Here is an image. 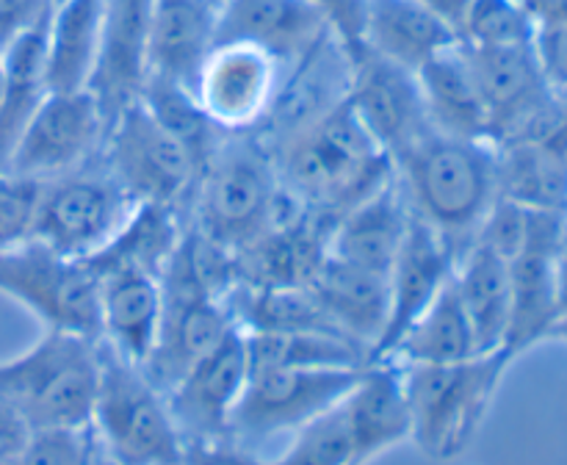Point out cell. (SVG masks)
<instances>
[{
  "mask_svg": "<svg viewBox=\"0 0 567 465\" xmlns=\"http://www.w3.org/2000/svg\"><path fill=\"white\" fill-rule=\"evenodd\" d=\"M271 155L280 186L332 225L396 175L391 155L371 138L349 100L277 144Z\"/></svg>",
  "mask_w": 567,
  "mask_h": 465,
  "instance_id": "6da1fadb",
  "label": "cell"
},
{
  "mask_svg": "<svg viewBox=\"0 0 567 465\" xmlns=\"http://www.w3.org/2000/svg\"><path fill=\"white\" fill-rule=\"evenodd\" d=\"M396 175L413 214L441 232L460 260L498 199L493 142L432 131L396 158Z\"/></svg>",
  "mask_w": 567,
  "mask_h": 465,
  "instance_id": "7a4b0ae2",
  "label": "cell"
},
{
  "mask_svg": "<svg viewBox=\"0 0 567 465\" xmlns=\"http://www.w3.org/2000/svg\"><path fill=\"white\" fill-rule=\"evenodd\" d=\"M507 349L441 365H399L410 410V443L435 463L463 457L485 426L513 365Z\"/></svg>",
  "mask_w": 567,
  "mask_h": 465,
  "instance_id": "3957f363",
  "label": "cell"
},
{
  "mask_svg": "<svg viewBox=\"0 0 567 465\" xmlns=\"http://www.w3.org/2000/svg\"><path fill=\"white\" fill-rule=\"evenodd\" d=\"M103 369V343L66 330H44L25 352L0 360V399L31 430L92 426Z\"/></svg>",
  "mask_w": 567,
  "mask_h": 465,
  "instance_id": "277c9868",
  "label": "cell"
},
{
  "mask_svg": "<svg viewBox=\"0 0 567 465\" xmlns=\"http://www.w3.org/2000/svg\"><path fill=\"white\" fill-rule=\"evenodd\" d=\"M280 197L271 149L255 133H225L199 172L186 221L208 241L238 252L271 225Z\"/></svg>",
  "mask_w": 567,
  "mask_h": 465,
  "instance_id": "5b68a950",
  "label": "cell"
},
{
  "mask_svg": "<svg viewBox=\"0 0 567 465\" xmlns=\"http://www.w3.org/2000/svg\"><path fill=\"white\" fill-rule=\"evenodd\" d=\"M103 343V341H100ZM92 432L111 465H181L183 435L166 393L142 365L103 347Z\"/></svg>",
  "mask_w": 567,
  "mask_h": 465,
  "instance_id": "8992f818",
  "label": "cell"
},
{
  "mask_svg": "<svg viewBox=\"0 0 567 465\" xmlns=\"http://www.w3.org/2000/svg\"><path fill=\"white\" fill-rule=\"evenodd\" d=\"M136 203L105 166L103 155L64 175L39 180L33 205V241L86 260L120 232Z\"/></svg>",
  "mask_w": 567,
  "mask_h": 465,
  "instance_id": "52a82bcc",
  "label": "cell"
},
{
  "mask_svg": "<svg viewBox=\"0 0 567 465\" xmlns=\"http://www.w3.org/2000/svg\"><path fill=\"white\" fill-rule=\"evenodd\" d=\"M103 161L136 205H166L188 216L199 166L142 100L111 120Z\"/></svg>",
  "mask_w": 567,
  "mask_h": 465,
  "instance_id": "ba28073f",
  "label": "cell"
},
{
  "mask_svg": "<svg viewBox=\"0 0 567 465\" xmlns=\"http://www.w3.org/2000/svg\"><path fill=\"white\" fill-rule=\"evenodd\" d=\"M0 293L31 310L44 330H66L100 341L97 277L86 260L66 258L25 238L0 249Z\"/></svg>",
  "mask_w": 567,
  "mask_h": 465,
  "instance_id": "9c48e42d",
  "label": "cell"
},
{
  "mask_svg": "<svg viewBox=\"0 0 567 465\" xmlns=\"http://www.w3.org/2000/svg\"><path fill=\"white\" fill-rule=\"evenodd\" d=\"M365 365L249 371L247 388L233 415V437L252 448L275 437H291L341 404Z\"/></svg>",
  "mask_w": 567,
  "mask_h": 465,
  "instance_id": "30bf717a",
  "label": "cell"
},
{
  "mask_svg": "<svg viewBox=\"0 0 567 465\" xmlns=\"http://www.w3.org/2000/svg\"><path fill=\"white\" fill-rule=\"evenodd\" d=\"M109 120L89 89L48 92L22 131L9 172L31 180L64 175L103 155Z\"/></svg>",
  "mask_w": 567,
  "mask_h": 465,
  "instance_id": "8fae6325",
  "label": "cell"
},
{
  "mask_svg": "<svg viewBox=\"0 0 567 465\" xmlns=\"http://www.w3.org/2000/svg\"><path fill=\"white\" fill-rule=\"evenodd\" d=\"M286 66L247 42H216L192 89L225 133H252L269 114Z\"/></svg>",
  "mask_w": 567,
  "mask_h": 465,
  "instance_id": "7c38bea8",
  "label": "cell"
},
{
  "mask_svg": "<svg viewBox=\"0 0 567 465\" xmlns=\"http://www.w3.org/2000/svg\"><path fill=\"white\" fill-rule=\"evenodd\" d=\"M349 64V105L371 138L396 164V158L432 133L419 75L408 66L371 53L369 48Z\"/></svg>",
  "mask_w": 567,
  "mask_h": 465,
  "instance_id": "4fadbf2b",
  "label": "cell"
},
{
  "mask_svg": "<svg viewBox=\"0 0 567 465\" xmlns=\"http://www.w3.org/2000/svg\"><path fill=\"white\" fill-rule=\"evenodd\" d=\"M567 241V214L535 210L529 241L509 264L507 352L518 358L535 343L548 341L559 319L557 255Z\"/></svg>",
  "mask_w": 567,
  "mask_h": 465,
  "instance_id": "5bb4252c",
  "label": "cell"
},
{
  "mask_svg": "<svg viewBox=\"0 0 567 465\" xmlns=\"http://www.w3.org/2000/svg\"><path fill=\"white\" fill-rule=\"evenodd\" d=\"M249 371L247 338L241 330H233L214 352L205 354L175 388L166 391L183 441L233 437V415L247 388Z\"/></svg>",
  "mask_w": 567,
  "mask_h": 465,
  "instance_id": "9a60e30c",
  "label": "cell"
},
{
  "mask_svg": "<svg viewBox=\"0 0 567 465\" xmlns=\"http://www.w3.org/2000/svg\"><path fill=\"white\" fill-rule=\"evenodd\" d=\"M454 269H457L454 249L443 241L441 232L413 214L408 236L388 271V321L371 360H385L393 352L408 327L449 286Z\"/></svg>",
  "mask_w": 567,
  "mask_h": 465,
  "instance_id": "2e32d148",
  "label": "cell"
},
{
  "mask_svg": "<svg viewBox=\"0 0 567 465\" xmlns=\"http://www.w3.org/2000/svg\"><path fill=\"white\" fill-rule=\"evenodd\" d=\"M349 75H352L349 55L327 33L297 64L288 66L269 114L252 133L266 147L275 149L277 144L297 136L327 111L341 105L349 94Z\"/></svg>",
  "mask_w": 567,
  "mask_h": 465,
  "instance_id": "e0dca14e",
  "label": "cell"
},
{
  "mask_svg": "<svg viewBox=\"0 0 567 465\" xmlns=\"http://www.w3.org/2000/svg\"><path fill=\"white\" fill-rule=\"evenodd\" d=\"M97 277L100 341L120 358L144 365L164 313L161 275L133 264H92Z\"/></svg>",
  "mask_w": 567,
  "mask_h": 465,
  "instance_id": "ac0fdd59",
  "label": "cell"
},
{
  "mask_svg": "<svg viewBox=\"0 0 567 465\" xmlns=\"http://www.w3.org/2000/svg\"><path fill=\"white\" fill-rule=\"evenodd\" d=\"M153 0H103L100 53L89 92L97 97L105 120L142 97L147 83V44Z\"/></svg>",
  "mask_w": 567,
  "mask_h": 465,
  "instance_id": "d6986e66",
  "label": "cell"
},
{
  "mask_svg": "<svg viewBox=\"0 0 567 465\" xmlns=\"http://www.w3.org/2000/svg\"><path fill=\"white\" fill-rule=\"evenodd\" d=\"M327 25L308 0H225L216 42H247L291 66L327 37Z\"/></svg>",
  "mask_w": 567,
  "mask_h": 465,
  "instance_id": "ffe728a7",
  "label": "cell"
},
{
  "mask_svg": "<svg viewBox=\"0 0 567 465\" xmlns=\"http://www.w3.org/2000/svg\"><path fill=\"white\" fill-rule=\"evenodd\" d=\"M471 70L480 83L491 116V142H496L515 120L557 92L546 81L537 61L535 42L524 44H465Z\"/></svg>",
  "mask_w": 567,
  "mask_h": 465,
  "instance_id": "44dd1931",
  "label": "cell"
},
{
  "mask_svg": "<svg viewBox=\"0 0 567 465\" xmlns=\"http://www.w3.org/2000/svg\"><path fill=\"white\" fill-rule=\"evenodd\" d=\"M410 219H413V208H410L402 180L393 175L371 197L338 216L330 230V255L388 275L408 236Z\"/></svg>",
  "mask_w": 567,
  "mask_h": 465,
  "instance_id": "7402d4cb",
  "label": "cell"
},
{
  "mask_svg": "<svg viewBox=\"0 0 567 465\" xmlns=\"http://www.w3.org/2000/svg\"><path fill=\"white\" fill-rule=\"evenodd\" d=\"M219 3L214 0H153L147 44V78L192 86L199 66L216 48Z\"/></svg>",
  "mask_w": 567,
  "mask_h": 465,
  "instance_id": "603a6c76",
  "label": "cell"
},
{
  "mask_svg": "<svg viewBox=\"0 0 567 465\" xmlns=\"http://www.w3.org/2000/svg\"><path fill=\"white\" fill-rule=\"evenodd\" d=\"M308 288L343 335L374 352L388 321V275L327 252Z\"/></svg>",
  "mask_w": 567,
  "mask_h": 465,
  "instance_id": "cb8c5ba5",
  "label": "cell"
},
{
  "mask_svg": "<svg viewBox=\"0 0 567 465\" xmlns=\"http://www.w3.org/2000/svg\"><path fill=\"white\" fill-rule=\"evenodd\" d=\"M349 432L360 465L410 441V410L402 385V369L391 360H371L343 399Z\"/></svg>",
  "mask_w": 567,
  "mask_h": 465,
  "instance_id": "d4e9b609",
  "label": "cell"
},
{
  "mask_svg": "<svg viewBox=\"0 0 567 465\" xmlns=\"http://www.w3.org/2000/svg\"><path fill=\"white\" fill-rule=\"evenodd\" d=\"M415 75L432 131L454 138L491 142V116L463 42H454L452 48L432 55Z\"/></svg>",
  "mask_w": 567,
  "mask_h": 465,
  "instance_id": "484cf974",
  "label": "cell"
},
{
  "mask_svg": "<svg viewBox=\"0 0 567 465\" xmlns=\"http://www.w3.org/2000/svg\"><path fill=\"white\" fill-rule=\"evenodd\" d=\"M454 42L457 31L419 0H365V48L393 64L419 72Z\"/></svg>",
  "mask_w": 567,
  "mask_h": 465,
  "instance_id": "4316f807",
  "label": "cell"
},
{
  "mask_svg": "<svg viewBox=\"0 0 567 465\" xmlns=\"http://www.w3.org/2000/svg\"><path fill=\"white\" fill-rule=\"evenodd\" d=\"M103 0H61L44 31V81L48 92L89 89L100 53Z\"/></svg>",
  "mask_w": 567,
  "mask_h": 465,
  "instance_id": "83f0119b",
  "label": "cell"
},
{
  "mask_svg": "<svg viewBox=\"0 0 567 465\" xmlns=\"http://www.w3.org/2000/svg\"><path fill=\"white\" fill-rule=\"evenodd\" d=\"M454 288L474 327L480 352L507 349L509 299H513L507 258H502L487 244L474 241L460 255L457 269H454Z\"/></svg>",
  "mask_w": 567,
  "mask_h": 465,
  "instance_id": "f1b7e54d",
  "label": "cell"
},
{
  "mask_svg": "<svg viewBox=\"0 0 567 465\" xmlns=\"http://www.w3.org/2000/svg\"><path fill=\"white\" fill-rule=\"evenodd\" d=\"M496 147L498 197L532 210L567 214V153L535 142H502Z\"/></svg>",
  "mask_w": 567,
  "mask_h": 465,
  "instance_id": "f546056e",
  "label": "cell"
},
{
  "mask_svg": "<svg viewBox=\"0 0 567 465\" xmlns=\"http://www.w3.org/2000/svg\"><path fill=\"white\" fill-rule=\"evenodd\" d=\"M474 354H482L480 343L452 277L435 302L408 327L385 360L396 365H441L468 360Z\"/></svg>",
  "mask_w": 567,
  "mask_h": 465,
  "instance_id": "4dcf8cb0",
  "label": "cell"
},
{
  "mask_svg": "<svg viewBox=\"0 0 567 465\" xmlns=\"http://www.w3.org/2000/svg\"><path fill=\"white\" fill-rule=\"evenodd\" d=\"M44 31H48V22L17 39L6 50V86L3 97H0V172H9L11 153L20 142L22 131L37 114L42 100L48 97Z\"/></svg>",
  "mask_w": 567,
  "mask_h": 465,
  "instance_id": "1f68e13d",
  "label": "cell"
},
{
  "mask_svg": "<svg viewBox=\"0 0 567 465\" xmlns=\"http://www.w3.org/2000/svg\"><path fill=\"white\" fill-rule=\"evenodd\" d=\"M249 369H358L371 363L369 349L336 332H244Z\"/></svg>",
  "mask_w": 567,
  "mask_h": 465,
  "instance_id": "d6a6232c",
  "label": "cell"
},
{
  "mask_svg": "<svg viewBox=\"0 0 567 465\" xmlns=\"http://www.w3.org/2000/svg\"><path fill=\"white\" fill-rule=\"evenodd\" d=\"M138 100L192 153L199 172H203V166L208 164V158L225 138V131L205 114L194 89L186 83L164 81V78H147Z\"/></svg>",
  "mask_w": 567,
  "mask_h": 465,
  "instance_id": "836d02e7",
  "label": "cell"
},
{
  "mask_svg": "<svg viewBox=\"0 0 567 465\" xmlns=\"http://www.w3.org/2000/svg\"><path fill=\"white\" fill-rule=\"evenodd\" d=\"M266 465H360L343 402L293 432L291 443Z\"/></svg>",
  "mask_w": 567,
  "mask_h": 465,
  "instance_id": "e575fe53",
  "label": "cell"
},
{
  "mask_svg": "<svg viewBox=\"0 0 567 465\" xmlns=\"http://www.w3.org/2000/svg\"><path fill=\"white\" fill-rule=\"evenodd\" d=\"M537 17L524 0H471L460 25L465 44L535 42Z\"/></svg>",
  "mask_w": 567,
  "mask_h": 465,
  "instance_id": "d590c367",
  "label": "cell"
},
{
  "mask_svg": "<svg viewBox=\"0 0 567 465\" xmlns=\"http://www.w3.org/2000/svg\"><path fill=\"white\" fill-rule=\"evenodd\" d=\"M17 465H103V454L92 426L37 430L17 457Z\"/></svg>",
  "mask_w": 567,
  "mask_h": 465,
  "instance_id": "8d00e7d4",
  "label": "cell"
},
{
  "mask_svg": "<svg viewBox=\"0 0 567 465\" xmlns=\"http://www.w3.org/2000/svg\"><path fill=\"white\" fill-rule=\"evenodd\" d=\"M37 192L39 180L0 172V249L14 247L31 236Z\"/></svg>",
  "mask_w": 567,
  "mask_h": 465,
  "instance_id": "74e56055",
  "label": "cell"
},
{
  "mask_svg": "<svg viewBox=\"0 0 567 465\" xmlns=\"http://www.w3.org/2000/svg\"><path fill=\"white\" fill-rule=\"evenodd\" d=\"M349 61L365 53V0H308Z\"/></svg>",
  "mask_w": 567,
  "mask_h": 465,
  "instance_id": "f35d334b",
  "label": "cell"
},
{
  "mask_svg": "<svg viewBox=\"0 0 567 465\" xmlns=\"http://www.w3.org/2000/svg\"><path fill=\"white\" fill-rule=\"evenodd\" d=\"M535 53L551 89L567 92V17L537 20Z\"/></svg>",
  "mask_w": 567,
  "mask_h": 465,
  "instance_id": "ab89813d",
  "label": "cell"
},
{
  "mask_svg": "<svg viewBox=\"0 0 567 465\" xmlns=\"http://www.w3.org/2000/svg\"><path fill=\"white\" fill-rule=\"evenodd\" d=\"M181 465H266L258 448L236 441V437H205V441H183Z\"/></svg>",
  "mask_w": 567,
  "mask_h": 465,
  "instance_id": "60d3db41",
  "label": "cell"
},
{
  "mask_svg": "<svg viewBox=\"0 0 567 465\" xmlns=\"http://www.w3.org/2000/svg\"><path fill=\"white\" fill-rule=\"evenodd\" d=\"M53 0H0V50L37 31L53 14Z\"/></svg>",
  "mask_w": 567,
  "mask_h": 465,
  "instance_id": "b9f144b4",
  "label": "cell"
},
{
  "mask_svg": "<svg viewBox=\"0 0 567 465\" xmlns=\"http://www.w3.org/2000/svg\"><path fill=\"white\" fill-rule=\"evenodd\" d=\"M33 430L20 410L0 399V463H11L22 454V448L31 441Z\"/></svg>",
  "mask_w": 567,
  "mask_h": 465,
  "instance_id": "7bdbcfd3",
  "label": "cell"
},
{
  "mask_svg": "<svg viewBox=\"0 0 567 465\" xmlns=\"http://www.w3.org/2000/svg\"><path fill=\"white\" fill-rule=\"evenodd\" d=\"M419 3H424L426 9H432L437 17H443L460 37V25H463V17L465 11H468L471 0H419Z\"/></svg>",
  "mask_w": 567,
  "mask_h": 465,
  "instance_id": "ee69618b",
  "label": "cell"
},
{
  "mask_svg": "<svg viewBox=\"0 0 567 465\" xmlns=\"http://www.w3.org/2000/svg\"><path fill=\"white\" fill-rule=\"evenodd\" d=\"M548 341H563V343H567V313L559 316L557 324H554V330H551V335H548Z\"/></svg>",
  "mask_w": 567,
  "mask_h": 465,
  "instance_id": "f6af8a7d",
  "label": "cell"
},
{
  "mask_svg": "<svg viewBox=\"0 0 567 465\" xmlns=\"http://www.w3.org/2000/svg\"><path fill=\"white\" fill-rule=\"evenodd\" d=\"M3 86H6V53L0 50V97H3Z\"/></svg>",
  "mask_w": 567,
  "mask_h": 465,
  "instance_id": "bcb514c9",
  "label": "cell"
},
{
  "mask_svg": "<svg viewBox=\"0 0 567 465\" xmlns=\"http://www.w3.org/2000/svg\"><path fill=\"white\" fill-rule=\"evenodd\" d=\"M0 465H17V459H11V463H0Z\"/></svg>",
  "mask_w": 567,
  "mask_h": 465,
  "instance_id": "7dc6e473",
  "label": "cell"
},
{
  "mask_svg": "<svg viewBox=\"0 0 567 465\" xmlns=\"http://www.w3.org/2000/svg\"><path fill=\"white\" fill-rule=\"evenodd\" d=\"M214 3H219V6H221V3H225V0H214Z\"/></svg>",
  "mask_w": 567,
  "mask_h": 465,
  "instance_id": "c3c4849f",
  "label": "cell"
},
{
  "mask_svg": "<svg viewBox=\"0 0 567 465\" xmlns=\"http://www.w3.org/2000/svg\"><path fill=\"white\" fill-rule=\"evenodd\" d=\"M559 94H563V97H565V100H567V92H559Z\"/></svg>",
  "mask_w": 567,
  "mask_h": 465,
  "instance_id": "681fc988",
  "label": "cell"
},
{
  "mask_svg": "<svg viewBox=\"0 0 567 465\" xmlns=\"http://www.w3.org/2000/svg\"><path fill=\"white\" fill-rule=\"evenodd\" d=\"M53 3H61V0H53Z\"/></svg>",
  "mask_w": 567,
  "mask_h": 465,
  "instance_id": "f907efd6",
  "label": "cell"
},
{
  "mask_svg": "<svg viewBox=\"0 0 567 465\" xmlns=\"http://www.w3.org/2000/svg\"><path fill=\"white\" fill-rule=\"evenodd\" d=\"M103 465H111V463H105V459H103Z\"/></svg>",
  "mask_w": 567,
  "mask_h": 465,
  "instance_id": "816d5d0a",
  "label": "cell"
}]
</instances>
